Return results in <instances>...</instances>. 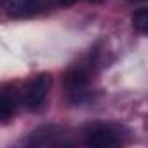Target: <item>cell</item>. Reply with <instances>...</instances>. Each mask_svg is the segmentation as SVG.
Returning <instances> with one entry per match:
<instances>
[{"label": "cell", "mask_w": 148, "mask_h": 148, "mask_svg": "<svg viewBox=\"0 0 148 148\" xmlns=\"http://www.w3.org/2000/svg\"><path fill=\"white\" fill-rule=\"evenodd\" d=\"M132 26L136 32H139L141 35H146V30H148V11L143 7V9H138L134 14H132Z\"/></svg>", "instance_id": "cell-6"}, {"label": "cell", "mask_w": 148, "mask_h": 148, "mask_svg": "<svg viewBox=\"0 0 148 148\" xmlns=\"http://www.w3.org/2000/svg\"><path fill=\"white\" fill-rule=\"evenodd\" d=\"M56 4V0H2L5 12L12 18H26L42 12Z\"/></svg>", "instance_id": "cell-4"}, {"label": "cell", "mask_w": 148, "mask_h": 148, "mask_svg": "<svg viewBox=\"0 0 148 148\" xmlns=\"http://www.w3.org/2000/svg\"><path fill=\"white\" fill-rule=\"evenodd\" d=\"M51 86H52V77H51V73H45V71L38 73L32 80H28L21 92V99L25 106L28 110H37L47 98Z\"/></svg>", "instance_id": "cell-1"}, {"label": "cell", "mask_w": 148, "mask_h": 148, "mask_svg": "<svg viewBox=\"0 0 148 148\" xmlns=\"http://www.w3.org/2000/svg\"><path fill=\"white\" fill-rule=\"evenodd\" d=\"M77 2H79V0H56V4L61 5V7H70V5L77 4Z\"/></svg>", "instance_id": "cell-7"}, {"label": "cell", "mask_w": 148, "mask_h": 148, "mask_svg": "<svg viewBox=\"0 0 148 148\" xmlns=\"http://www.w3.org/2000/svg\"><path fill=\"white\" fill-rule=\"evenodd\" d=\"M18 110L16 94L11 89H0V122H9Z\"/></svg>", "instance_id": "cell-5"}, {"label": "cell", "mask_w": 148, "mask_h": 148, "mask_svg": "<svg viewBox=\"0 0 148 148\" xmlns=\"http://www.w3.org/2000/svg\"><path fill=\"white\" fill-rule=\"evenodd\" d=\"M127 4H131V5H138V4H145L146 0H125Z\"/></svg>", "instance_id": "cell-8"}, {"label": "cell", "mask_w": 148, "mask_h": 148, "mask_svg": "<svg viewBox=\"0 0 148 148\" xmlns=\"http://www.w3.org/2000/svg\"><path fill=\"white\" fill-rule=\"evenodd\" d=\"M84 139L89 146H96V148H113L120 145L117 129L105 122L87 124L84 127Z\"/></svg>", "instance_id": "cell-2"}, {"label": "cell", "mask_w": 148, "mask_h": 148, "mask_svg": "<svg viewBox=\"0 0 148 148\" xmlns=\"http://www.w3.org/2000/svg\"><path fill=\"white\" fill-rule=\"evenodd\" d=\"M91 75L84 66H73L63 75V87L73 103H80L87 94Z\"/></svg>", "instance_id": "cell-3"}, {"label": "cell", "mask_w": 148, "mask_h": 148, "mask_svg": "<svg viewBox=\"0 0 148 148\" xmlns=\"http://www.w3.org/2000/svg\"><path fill=\"white\" fill-rule=\"evenodd\" d=\"M87 2H92V4H98V2H103V0H87Z\"/></svg>", "instance_id": "cell-9"}]
</instances>
